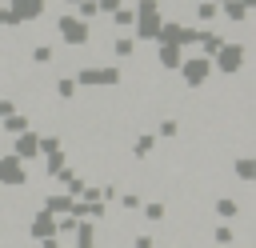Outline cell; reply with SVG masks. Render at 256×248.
I'll return each instance as SVG.
<instances>
[{
    "mask_svg": "<svg viewBox=\"0 0 256 248\" xmlns=\"http://www.w3.org/2000/svg\"><path fill=\"white\" fill-rule=\"evenodd\" d=\"M184 76H188V84H200V80L208 76V64H204V60H188V64H184Z\"/></svg>",
    "mask_w": 256,
    "mask_h": 248,
    "instance_id": "obj_1",
    "label": "cell"
},
{
    "mask_svg": "<svg viewBox=\"0 0 256 248\" xmlns=\"http://www.w3.org/2000/svg\"><path fill=\"white\" fill-rule=\"evenodd\" d=\"M240 56H244V52H240L236 44H232V48H224V52H220V68H224V72H236V64H240Z\"/></svg>",
    "mask_w": 256,
    "mask_h": 248,
    "instance_id": "obj_2",
    "label": "cell"
},
{
    "mask_svg": "<svg viewBox=\"0 0 256 248\" xmlns=\"http://www.w3.org/2000/svg\"><path fill=\"white\" fill-rule=\"evenodd\" d=\"M60 32H68V40H72V44H80V40H84V24H76V20H60Z\"/></svg>",
    "mask_w": 256,
    "mask_h": 248,
    "instance_id": "obj_3",
    "label": "cell"
},
{
    "mask_svg": "<svg viewBox=\"0 0 256 248\" xmlns=\"http://www.w3.org/2000/svg\"><path fill=\"white\" fill-rule=\"evenodd\" d=\"M44 0H16V16H40Z\"/></svg>",
    "mask_w": 256,
    "mask_h": 248,
    "instance_id": "obj_4",
    "label": "cell"
},
{
    "mask_svg": "<svg viewBox=\"0 0 256 248\" xmlns=\"http://www.w3.org/2000/svg\"><path fill=\"white\" fill-rule=\"evenodd\" d=\"M32 152H36V136H24L20 140V156H32Z\"/></svg>",
    "mask_w": 256,
    "mask_h": 248,
    "instance_id": "obj_5",
    "label": "cell"
},
{
    "mask_svg": "<svg viewBox=\"0 0 256 248\" xmlns=\"http://www.w3.org/2000/svg\"><path fill=\"white\" fill-rule=\"evenodd\" d=\"M216 212H220V216H232V212H236V204H232V200H220V204H216Z\"/></svg>",
    "mask_w": 256,
    "mask_h": 248,
    "instance_id": "obj_6",
    "label": "cell"
},
{
    "mask_svg": "<svg viewBox=\"0 0 256 248\" xmlns=\"http://www.w3.org/2000/svg\"><path fill=\"white\" fill-rule=\"evenodd\" d=\"M100 8H116V0H100Z\"/></svg>",
    "mask_w": 256,
    "mask_h": 248,
    "instance_id": "obj_7",
    "label": "cell"
}]
</instances>
